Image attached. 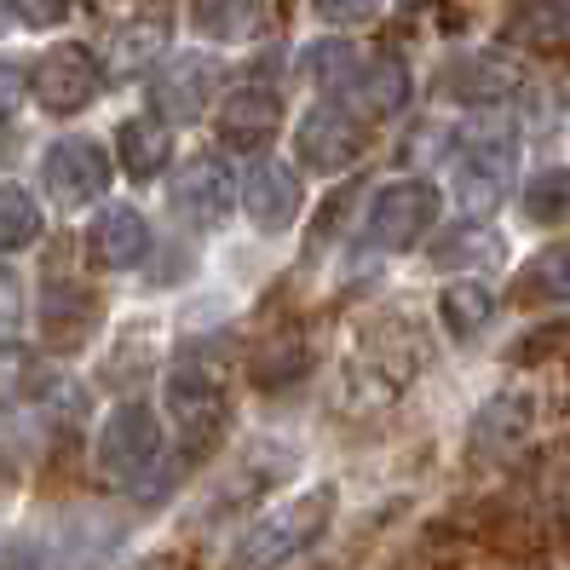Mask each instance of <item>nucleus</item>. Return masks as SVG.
Masks as SVG:
<instances>
[{"instance_id":"obj_1","label":"nucleus","mask_w":570,"mask_h":570,"mask_svg":"<svg viewBox=\"0 0 570 570\" xmlns=\"http://www.w3.org/2000/svg\"><path fill=\"white\" fill-rule=\"evenodd\" d=\"M328 508H334V490L317 484V490H299L294 501H283V508L259 513L237 542V570H272L283 559H299L328 530Z\"/></svg>"},{"instance_id":"obj_2","label":"nucleus","mask_w":570,"mask_h":570,"mask_svg":"<svg viewBox=\"0 0 570 570\" xmlns=\"http://www.w3.org/2000/svg\"><path fill=\"white\" fill-rule=\"evenodd\" d=\"M432 214H439V190L421 185V179H392V185L375 190V203H368L363 243L375 254H404L426 237Z\"/></svg>"},{"instance_id":"obj_3","label":"nucleus","mask_w":570,"mask_h":570,"mask_svg":"<svg viewBox=\"0 0 570 570\" xmlns=\"http://www.w3.org/2000/svg\"><path fill=\"white\" fill-rule=\"evenodd\" d=\"M167 415H174V426H179V439H185L190 455L214 450V439L230 421V392H225V381L214 375V368L185 363V368L167 375Z\"/></svg>"},{"instance_id":"obj_4","label":"nucleus","mask_w":570,"mask_h":570,"mask_svg":"<svg viewBox=\"0 0 570 570\" xmlns=\"http://www.w3.org/2000/svg\"><path fill=\"white\" fill-rule=\"evenodd\" d=\"M98 87H105V63H98L87 47L63 41V47H47L36 58V70H29V98H41L52 116H76L87 110Z\"/></svg>"},{"instance_id":"obj_5","label":"nucleus","mask_w":570,"mask_h":570,"mask_svg":"<svg viewBox=\"0 0 570 570\" xmlns=\"http://www.w3.org/2000/svg\"><path fill=\"white\" fill-rule=\"evenodd\" d=\"M513 185V145L508 132H490V139H473L461 156H455V174H450V190H455V208L466 219H484L501 208V196Z\"/></svg>"},{"instance_id":"obj_6","label":"nucleus","mask_w":570,"mask_h":570,"mask_svg":"<svg viewBox=\"0 0 570 570\" xmlns=\"http://www.w3.org/2000/svg\"><path fill=\"white\" fill-rule=\"evenodd\" d=\"M156 450H161V421L150 404H121L98 426V473L105 479H121V484L139 479L156 461Z\"/></svg>"},{"instance_id":"obj_7","label":"nucleus","mask_w":570,"mask_h":570,"mask_svg":"<svg viewBox=\"0 0 570 570\" xmlns=\"http://www.w3.org/2000/svg\"><path fill=\"white\" fill-rule=\"evenodd\" d=\"M294 145H299V161L306 167H317V174H341V167H352L368 150V132H363V116L341 98V105H317L306 121H299Z\"/></svg>"},{"instance_id":"obj_8","label":"nucleus","mask_w":570,"mask_h":570,"mask_svg":"<svg viewBox=\"0 0 570 570\" xmlns=\"http://www.w3.org/2000/svg\"><path fill=\"white\" fill-rule=\"evenodd\" d=\"M167 203L190 230H214L237 203V179H230V167L219 156H190L174 174V185H167Z\"/></svg>"},{"instance_id":"obj_9","label":"nucleus","mask_w":570,"mask_h":570,"mask_svg":"<svg viewBox=\"0 0 570 570\" xmlns=\"http://www.w3.org/2000/svg\"><path fill=\"white\" fill-rule=\"evenodd\" d=\"M41 179H47L58 208H81V203H92V196L110 185V156H105L98 139H81V132H76V139H58L47 150Z\"/></svg>"},{"instance_id":"obj_10","label":"nucleus","mask_w":570,"mask_h":570,"mask_svg":"<svg viewBox=\"0 0 570 570\" xmlns=\"http://www.w3.org/2000/svg\"><path fill=\"white\" fill-rule=\"evenodd\" d=\"M219 81H225L219 58L185 52V58H174V63H161V76L150 81V98H156V110H161L167 121H196V116L214 105Z\"/></svg>"},{"instance_id":"obj_11","label":"nucleus","mask_w":570,"mask_h":570,"mask_svg":"<svg viewBox=\"0 0 570 570\" xmlns=\"http://www.w3.org/2000/svg\"><path fill=\"white\" fill-rule=\"evenodd\" d=\"M299 203H306V190H299V174L288 161H259L243 185V208H248L254 230H265V237L288 230L299 219Z\"/></svg>"},{"instance_id":"obj_12","label":"nucleus","mask_w":570,"mask_h":570,"mask_svg":"<svg viewBox=\"0 0 570 570\" xmlns=\"http://www.w3.org/2000/svg\"><path fill=\"white\" fill-rule=\"evenodd\" d=\"M277 127H283V105L265 87H243L219 105V139L230 150H265L277 139Z\"/></svg>"},{"instance_id":"obj_13","label":"nucleus","mask_w":570,"mask_h":570,"mask_svg":"<svg viewBox=\"0 0 570 570\" xmlns=\"http://www.w3.org/2000/svg\"><path fill=\"white\" fill-rule=\"evenodd\" d=\"M87 248H92V259L98 265H110V272H127V265H139L145 254H150V225H145V214L139 208H105L92 219V230H87Z\"/></svg>"},{"instance_id":"obj_14","label":"nucleus","mask_w":570,"mask_h":570,"mask_svg":"<svg viewBox=\"0 0 570 570\" xmlns=\"http://www.w3.org/2000/svg\"><path fill=\"white\" fill-rule=\"evenodd\" d=\"M341 92H346V105H352L363 121H381V116H397V110H404L410 76H404V63H397V58H363L357 76H352Z\"/></svg>"},{"instance_id":"obj_15","label":"nucleus","mask_w":570,"mask_h":570,"mask_svg":"<svg viewBox=\"0 0 570 570\" xmlns=\"http://www.w3.org/2000/svg\"><path fill=\"white\" fill-rule=\"evenodd\" d=\"M513 63H501V58H450L444 63V76H439V92L444 98H461V105H495L501 92H513Z\"/></svg>"},{"instance_id":"obj_16","label":"nucleus","mask_w":570,"mask_h":570,"mask_svg":"<svg viewBox=\"0 0 570 570\" xmlns=\"http://www.w3.org/2000/svg\"><path fill=\"white\" fill-rule=\"evenodd\" d=\"M508 36L530 52H570V0H519Z\"/></svg>"},{"instance_id":"obj_17","label":"nucleus","mask_w":570,"mask_h":570,"mask_svg":"<svg viewBox=\"0 0 570 570\" xmlns=\"http://www.w3.org/2000/svg\"><path fill=\"white\" fill-rule=\"evenodd\" d=\"M116 156L132 179H156L167 167V127L156 116H132L116 127Z\"/></svg>"},{"instance_id":"obj_18","label":"nucleus","mask_w":570,"mask_h":570,"mask_svg":"<svg viewBox=\"0 0 570 570\" xmlns=\"http://www.w3.org/2000/svg\"><path fill=\"white\" fill-rule=\"evenodd\" d=\"M439 317H444L450 334H473V328H484V323L495 317V288L479 283V277L444 283V294H439Z\"/></svg>"},{"instance_id":"obj_19","label":"nucleus","mask_w":570,"mask_h":570,"mask_svg":"<svg viewBox=\"0 0 570 570\" xmlns=\"http://www.w3.org/2000/svg\"><path fill=\"white\" fill-rule=\"evenodd\" d=\"M519 294H524V299H570V237L548 243L542 254L524 265Z\"/></svg>"},{"instance_id":"obj_20","label":"nucleus","mask_w":570,"mask_h":570,"mask_svg":"<svg viewBox=\"0 0 570 570\" xmlns=\"http://www.w3.org/2000/svg\"><path fill=\"white\" fill-rule=\"evenodd\" d=\"M161 47H167V23H161V18H139V23L116 29V41H110V76L145 70Z\"/></svg>"},{"instance_id":"obj_21","label":"nucleus","mask_w":570,"mask_h":570,"mask_svg":"<svg viewBox=\"0 0 570 570\" xmlns=\"http://www.w3.org/2000/svg\"><path fill=\"white\" fill-rule=\"evenodd\" d=\"M190 18L208 41H248L259 29L254 0H190Z\"/></svg>"},{"instance_id":"obj_22","label":"nucleus","mask_w":570,"mask_h":570,"mask_svg":"<svg viewBox=\"0 0 570 570\" xmlns=\"http://www.w3.org/2000/svg\"><path fill=\"white\" fill-rule=\"evenodd\" d=\"M41 237V208L23 185H0V254H18Z\"/></svg>"},{"instance_id":"obj_23","label":"nucleus","mask_w":570,"mask_h":570,"mask_svg":"<svg viewBox=\"0 0 570 570\" xmlns=\"http://www.w3.org/2000/svg\"><path fill=\"white\" fill-rule=\"evenodd\" d=\"M524 426H530V397H519V392L495 397V404L479 415V426H473V450L513 444V439H524Z\"/></svg>"},{"instance_id":"obj_24","label":"nucleus","mask_w":570,"mask_h":570,"mask_svg":"<svg viewBox=\"0 0 570 570\" xmlns=\"http://www.w3.org/2000/svg\"><path fill=\"white\" fill-rule=\"evenodd\" d=\"M524 219H535V225L570 219V174L564 167H542V174L524 185Z\"/></svg>"},{"instance_id":"obj_25","label":"nucleus","mask_w":570,"mask_h":570,"mask_svg":"<svg viewBox=\"0 0 570 570\" xmlns=\"http://www.w3.org/2000/svg\"><path fill=\"white\" fill-rule=\"evenodd\" d=\"M357 47L352 41H317L312 52H306V76L323 87V92H341L352 76H357Z\"/></svg>"},{"instance_id":"obj_26","label":"nucleus","mask_w":570,"mask_h":570,"mask_svg":"<svg viewBox=\"0 0 570 570\" xmlns=\"http://www.w3.org/2000/svg\"><path fill=\"white\" fill-rule=\"evenodd\" d=\"M299 368H306V346H299V334H277V346L254 352V381H265V386L294 381Z\"/></svg>"},{"instance_id":"obj_27","label":"nucleus","mask_w":570,"mask_h":570,"mask_svg":"<svg viewBox=\"0 0 570 570\" xmlns=\"http://www.w3.org/2000/svg\"><path fill=\"white\" fill-rule=\"evenodd\" d=\"M0 392H18V397L41 392V368H36V357L18 352V346L0 352Z\"/></svg>"},{"instance_id":"obj_28","label":"nucleus","mask_w":570,"mask_h":570,"mask_svg":"<svg viewBox=\"0 0 570 570\" xmlns=\"http://www.w3.org/2000/svg\"><path fill=\"white\" fill-rule=\"evenodd\" d=\"M381 12V0H317V18L323 23H363V18H375Z\"/></svg>"},{"instance_id":"obj_29","label":"nucleus","mask_w":570,"mask_h":570,"mask_svg":"<svg viewBox=\"0 0 570 570\" xmlns=\"http://www.w3.org/2000/svg\"><path fill=\"white\" fill-rule=\"evenodd\" d=\"M12 7H18V18L29 29H52L63 12H70V0H12Z\"/></svg>"},{"instance_id":"obj_30","label":"nucleus","mask_w":570,"mask_h":570,"mask_svg":"<svg viewBox=\"0 0 570 570\" xmlns=\"http://www.w3.org/2000/svg\"><path fill=\"white\" fill-rule=\"evenodd\" d=\"M23 92H29V76L18 63H0V116H12L23 105Z\"/></svg>"},{"instance_id":"obj_31","label":"nucleus","mask_w":570,"mask_h":570,"mask_svg":"<svg viewBox=\"0 0 570 570\" xmlns=\"http://www.w3.org/2000/svg\"><path fill=\"white\" fill-rule=\"evenodd\" d=\"M12 12H18L12 0H0V36H7V29H12Z\"/></svg>"},{"instance_id":"obj_32","label":"nucleus","mask_w":570,"mask_h":570,"mask_svg":"<svg viewBox=\"0 0 570 570\" xmlns=\"http://www.w3.org/2000/svg\"><path fill=\"white\" fill-rule=\"evenodd\" d=\"M564 98H570V81H564Z\"/></svg>"}]
</instances>
